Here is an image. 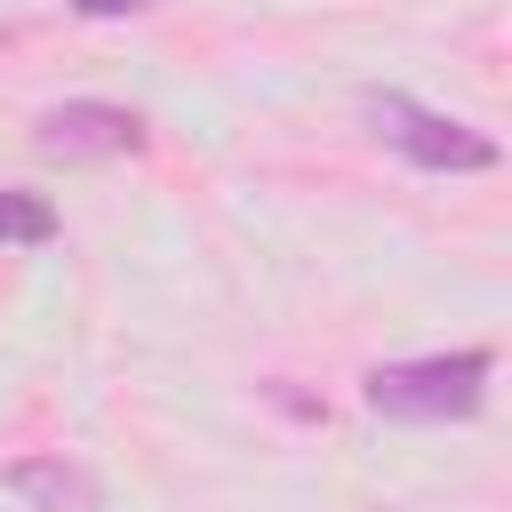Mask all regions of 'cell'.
<instances>
[{
  "label": "cell",
  "mask_w": 512,
  "mask_h": 512,
  "mask_svg": "<svg viewBox=\"0 0 512 512\" xmlns=\"http://www.w3.org/2000/svg\"><path fill=\"white\" fill-rule=\"evenodd\" d=\"M488 376H496V360L480 344H464V352H424V360L368 368L360 400L376 416H392V424H448V416H472L488 400Z\"/></svg>",
  "instance_id": "1"
},
{
  "label": "cell",
  "mask_w": 512,
  "mask_h": 512,
  "mask_svg": "<svg viewBox=\"0 0 512 512\" xmlns=\"http://www.w3.org/2000/svg\"><path fill=\"white\" fill-rule=\"evenodd\" d=\"M368 128H376L400 160H416V168H432V176H480V168H496V136H480L472 120L432 112V104H416V96H392V88L368 96Z\"/></svg>",
  "instance_id": "2"
},
{
  "label": "cell",
  "mask_w": 512,
  "mask_h": 512,
  "mask_svg": "<svg viewBox=\"0 0 512 512\" xmlns=\"http://www.w3.org/2000/svg\"><path fill=\"white\" fill-rule=\"evenodd\" d=\"M32 144L48 160H120V152H144V120L128 104H96V96H72V104H48Z\"/></svg>",
  "instance_id": "3"
},
{
  "label": "cell",
  "mask_w": 512,
  "mask_h": 512,
  "mask_svg": "<svg viewBox=\"0 0 512 512\" xmlns=\"http://www.w3.org/2000/svg\"><path fill=\"white\" fill-rule=\"evenodd\" d=\"M0 240H8V248H48V240H56V208H48V192L0 184Z\"/></svg>",
  "instance_id": "4"
},
{
  "label": "cell",
  "mask_w": 512,
  "mask_h": 512,
  "mask_svg": "<svg viewBox=\"0 0 512 512\" xmlns=\"http://www.w3.org/2000/svg\"><path fill=\"white\" fill-rule=\"evenodd\" d=\"M64 8H80V16H136V8H152V0H64Z\"/></svg>",
  "instance_id": "5"
}]
</instances>
